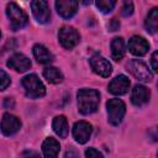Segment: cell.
I'll use <instances>...</instances> for the list:
<instances>
[{
  "mask_svg": "<svg viewBox=\"0 0 158 158\" xmlns=\"http://www.w3.org/2000/svg\"><path fill=\"white\" fill-rule=\"evenodd\" d=\"M78 1L75 0H58L56 1L57 12L63 19H70L77 14L78 10Z\"/></svg>",
  "mask_w": 158,
  "mask_h": 158,
  "instance_id": "12",
  "label": "cell"
},
{
  "mask_svg": "<svg viewBox=\"0 0 158 158\" xmlns=\"http://www.w3.org/2000/svg\"><path fill=\"white\" fill-rule=\"evenodd\" d=\"M127 70L137 79L141 81H151L153 79L152 72L148 69L146 63H143L139 59H131L127 63Z\"/></svg>",
  "mask_w": 158,
  "mask_h": 158,
  "instance_id": "5",
  "label": "cell"
},
{
  "mask_svg": "<svg viewBox=\"0 0 158 158\" xmlns=\"http://www.w3.org/2000/svg\"><path fill=\"white\" fill-rule=\"evenodd\" d=\"M31 9L35 19L40 23H47L51 19V11L47 1L44 0H35L31 2Z\"/></svg>",
  "mask_w": 158,
  "mask_h": 158,
  "instance_id": "10",
  "label": "cell"
},
{
  "mask_svg": "<svg viewBox=\"0 0 158 158\" xmlns=\"http://www.w3.org/2000/svg\"><path fill=\"white\" fill-rule=\"evenodd\" d=\"M14 105H15V102H14V100L11 99V98H6L5 99V102H4V106L5 107H14Z\"/></svg>",
  "mask_w": 158,
  "mask_h": 158,
  "instance_id": "29",
  "label": "cell"
},
{
  "mask_svg": "<svg viewBox=\"0 0 158 158\" xmlns=\"http://www.w3.org/2000/svg\"><path fill=\"white\" fill-rule=\"evenodd\" d=\"M60 151V146L59 142L53 138V137H48L43 141L42 143V153L44 156V158H57Z\"/></svg>",
  "mask_w": 158,
  "mask_h": 158,
  "instance_id": "16",
  "label": "cell"
},
{
  "mask_svg": "<svg viewBox=\"0 0 158 158\" xmlns=\"http://www.w3.org/2000/svg\"><path fill=\"white\" fill-rule=\"evenodd\" d=\"M144 25H146V28L149 33H156L157 32V28H158V9L157 7H153L148 12Z\"/></svg>",
  "mask_w": 158,
  "mask_h": 158,
  "instance_id": "21",
  "label": "cell"
},
{
  "mask_svg": "<svg viewBox=\"0 0 158 158\" xmlns=\"http://www.w3.org/2000/svg\"><path fill=\"white\" fill-rule=\"evenodd\" d=\"M7 67L15 69L16 72H26L31 68V60L22 53H15L7 60Z\"/></svg>",
  "mask_w": 158,
  "mask_h": 158,
  "instance_id": "15",
  "label": "cell"
},
{
  "mask_svg": "<svg viewBox=\"0 0 158 158\" xmlns=\"http://www.w3.org/2000/svg\"><path fill=\"white\" fill-rule=\"evenodd\" d=\"M90 67H91L94 73H96L98 75L104 77V78H107L112 73V67H111L110 62L105 57L99 54V53L91 56V58H90Z\"/></svg>",
  "mask_w": 158,
  "mask_h": 158,
  "instance_id": "7",
  "label": "cell"
},
{
  "mask_svg": "<svg viewBox=\"0 0 158 158\" xmlns=\"http://www.w3.org/2000/svg\"><path fill=\"white\" fill-rule=\"evenodd\" d=\"M149 99H151V91L144 85H136L132 89L131 101L135 106H143L148 104Z\"/></svg>",
  "mask_w": 158,
  "mask_h": 158,
  "instance_id": "14",
  "label": "cell"
},
{
  "mask_svg": "<svg viewBox=\"0 0 158 158\" xmlns=\"http://www.w3.org/2000/svg\"><path fill=\"white\" fill-rule=\"evenodd\" d=\"M6 15L10 21V26L14 31H17L22 27H25L28 22V17L26 12L16 4V2H10L6 6Z\"/></svg>",
  "mask_w": 158,
  "mask_h": 158,
  "instance_id": "3",
  "label": "cell"
},
{
  "mask_svg": "<svg viewBox=\"0 0 158 158\" xmlns=\"http://www.w3.org/2000/svg\"><path fill=\"white\" fill-rule=\"evenodd\" d=\"M21 84L25 89L26 96H28L30 99H38L44 96L46 94V88L36 74H28L23 77Z\"/></svg>",
  "mask_w": 158,
  "mask_h": 158,
  "instance_id": "2",
  "label": "cell"
},
{
  "mask_svg": "<svg viewBox=\"0 0 158 158\" xmlns=\"http://www.w3.org/2000/svg\"><path fill=\"white\" fill-rule=\"evenodd\" d=\"M111 56L115 60H121L125 56V41L122 37H115L111 41Z\"/></svg>",
  "mask_w": 158,
  "mask_h": 158,
  "instance_id": "19",
  "label": "cell"
},
{
  "mask_svg": "<svg viewBox=\"0 0 158 158\" xmlns=\"http://www.w3.org/2000/svg\"><path fill=\"white\" fill-rule=\"evenodd\" d=\"M20 128H21V121L16 116H14L9 112L2 115V118L0 122V130H1L2 135L12 136L16 132H19Z\"/></svg>",
  "mask_w": 158,
  "mask_h": 158,
  "instance_id": "8",
  "label": "cell"
},
{
  "mask_svg": "<svg viewBox=\"0 0 158 158\" xmlns=\"http://www.w3.org/2000/svg\"><path fill=\"white\" fill-rule=\"evenodd\" d=\"M43 77L52 84H59L63 80L62 72L56 67H47L43 70Z\"/></svg>",
  "mask_w": 158,
  "mask_h": 158,
  "instance_id": "20",
  "label": "cell"
},
{
  "mask_svg": "<svg viewBox=\"0 0 158 158\" xmlns=\"http://www.w3.org/2000/svg\"><path fill=\"white\" fill-rule=\"evenodd\" d=\"M121 14H122V16H125V17L131 16V15L133 14V4H132L131 1H125L123 5H122Z\"/></svg>",
  "mask_w": 158,
  "mask_h": 158,
  "instance_id": "24",
  "label": "cell"
},
{
  "mask_svg": "<svg viewBox=\"0 0 158 158\" xmlns=\"http://www.w3.org/2000/svg\"><path fill=\"white\" fill-rule=\"evenodd\" d=\"M107 120L112 126H118L126 114V105L120 99H110L106 102Z\"/></svg>",
  "mask_w": 158,
  "mask_h": 158,
  "instance_id": "4",
  "label": "cell"
},
{
  "mask_svg": "<svg viewBox=\"0 0 158 158\" xmlns=\"http://www.w3.org/2000/svg\"><path fill=\"white\" fill-rule=\"evenodd\" d=\"M157 57H158V52H153L152 57H151V65H152V69L154 73L158 72V65H157Z\"/></svg>",
  "mask_w": 158,
  "mask_h": 158,
  "instance_id": "27",
  "label": "cell"
},
{
  "mask_svg": "<svg viewBox=\"0 0 158 158\" xmlns=\"http://www.w3.org/2000/svg\"><path fill=\"white\" fill-rule=\"evenodd\" d=\"M58 40H59V43L65 49H72L79 43L80 35L74 27L63 26L58 32Z\"/></svg>",
  "mask_w": 158,
  "mask_h": 158,
  "instance_id": "6",
  "label": "cell"
},
{
  "mask_svg": "<svg viewBox=\"0 0 158 158\" xmlns=\"http://www.w3.org/2000/svg\"><path fill=\"white\" fill-rule=\"evenodd\" d=\"M85 157L86 158H104V156L95 148H88L85 151Z\"/></svg>",
  "mask_w": 158,
  "mask_h": 158,
  "instance_id": "25",
  "label": "cell"
},
{
  "mask_svg": "<svg viewBox=\"0 0 158 158\" xmlns=\"http://www.w3.org/2000/svg\"><path fill=\"white\" fill-rule=\"evenodd\" d=\"M118 27H120V22L117 19H112L109 22V30L110 31H116V30H118Z\"/></svg>",
  "mask_w": 158,
  "mask_h": 158,
  "instance_id": "28",
  "label": "cell"
},
{
  "mask_svg": "<svg viewBox=\"0 0 158 158\" xmlns=\"http://www.w3.org/2000/svg\"><path fill=\"white\" fill-rule=\"evenodd\" d=\"M33 56L36 58V60L41 64H49L53 62V54L43 46V44H35L32 48Z\"/></svg>",
  "mask_w": 158,
  "mask_h": 158,
  "instance_id": "17",
  "label": "cell"
},
{
  "mask_svg": "<svg viewBox=\"0 0 158 158\" xmlns=\"http://www.w3.org/2000/svg\"><path fill=\"white\" fill-rule=\"evenodd\" d=\"M52 127H53V131L60 138H65L67 137V135H68V121H67V117L64 115L56 116L53 118Z\"/></svg>",
  "mask_w": 158,
  "mask_h": 158,
  "instance_id": "18",
  "label": "cell"
},
{
  "mask_svg": "<svg viewBox=\"0 0 158 158\" xmlns=\"http://www.w3.org/2000/svg\"><path fill=\"white\" fill-rule=\"evenodd\" d=\"M20 158H41L40 157V153H37L36 151H32V149H26L21 153Z\"/></svg>",
  "mask_w": 158,
  "mask_h": 158,
  "instance_id": "26",
  "label": "cell"
},
{
  "mask_svg": "<svg viewBox=\"0 0 158 158\" xmlns=\"http://www.w3.org/2000/svg\"><path fill=\"white\" fill-rule=\"evenodd\" d=\"M95 4L102 14H109L114 9V6L116 5V1H114V0H98Z\"/></svg>",
  "mask_w": 158,
  "mask_h": 158,
  "instance_id": "22",
  "label": "cell"
},
{
  "mask_svg": "<svg viewBox=\"0 0 158 158\" xmlns=\"http://www.w3.org/2000/svg\"><path fill=\"white\" fill-rule=\"evenodd\" d=\"M91 133H93V126L86 121H78L73 126V137L80 144L86 143Z\"/></svg>",
  "mask_w": 158,
  "mask_h": 158,
  "instance_id": "9",
  "label": "cell"
},
{
  "mask_svg": "<svg viewBox=\"0 0 158 158\" xmlns=\"http://www.w3.org/2000/svg\"><path fill=\"white\" fill-rule=\"evenodd\" d=\"M78 99V110L81 115H90L95 112L99 107L100 94L95 89H79L77 94Z\"/></svg>",
  "mask_w": 158,
  "mask_h": 158,
  "instance_id": "1",
  "label": "cell"
},
{
  "mask_svg": "<svg viewBox=\"0 0 158 158\" xmlns=\"http://www.w3.org/2000/svg\"><path fill=\"white\" fill-rule=\"evenodd\" d=\"M0 37H1V32H0Z\"/></svg>",
  "mask_w": 158,
  "mask_h": 158,
  "instance_id": "30",
  "label": "cell"
},
{
  "mask_svg": "<svg viewBox=\"0 0 158 158\" xmlns=\"http://www.w3.org/2000/svg\"><path fill=\"white\" fill-rule=\"evenodd\" d=\"M9 85H10V77L7 75L6 72H4L2 69H0V91L1 90H5Z\"/></svg>",
  "mask_w": 158,
  "mask_h": 158,
  "instance_id": "23",
  "label": "cell"
},
{
  "mask_svg": "<svg viewBox=\"0 0 158 158\" xmlns=\"http://www.w3.org/2000/svg\"><path fill=\"white\" fill-rule=\"evenodd\" d=\"M130 85H131V81L130 79L123 75V74H120L117 77H115L110 84H109V91L114 95H123L128 91L130 89Z\"/></svg>",
  "mask_w": 158,
  "mask_h": 158,
  "instance_id": "11",
  "label": "cell"
},
{
  "mask_svg": "<svg viewBox=\"0 0 158 158\" xmlns=\"http://www.w3.org/2000/svg\"><path fill=\"white\" fill-rule=\"evenodd\" d=\"M128 51L135 56H144L149 49V43L141 36H132L128 41Z\"/></svg>",
  "mask_w": 158,
  "mask_h": 158,
  "instance_id": "13",
  "label": "cell"
}]
</instances>
